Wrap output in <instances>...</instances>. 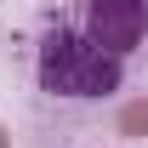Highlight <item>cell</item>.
<instances>
[{
  "label": "cell",
  "mask_w": 148,
  "mask_h": 148,
  "mask_svg": "<svg viewBox=\"0 0 148 148\" xmlns=\"http://www.w3.org/2000/svg\"><path fill=\"white\" fill-rule=\"evenodd\" d=\"M34 80L46 97H63V103H91V97L120 91L125 80V57H114L108 46H97L91 34L80 29H46L34 51Z\"/></svg>",
  "instance_id": "obj_1"
},
{
  "label": "cell",
  "mask_w": 148,
  "mask_h": 148,
  "mask_svg": "<svg viewBox=\"0 0 148 148\" xmlns=\"http://www.w3.org/2000/svg\"><path fill=\"white\" fill-rule=\"evenodd\" d=\"M86 34L114 57L137 51L148 34V0H86Z\"/></svg>",
  "instance_id": "obj_2"
},
{
  "label": "cell",
  "mask_w": 148,
  "mask_h": 148,
  "mask_svg": "<svg viewBox=\"0 0 148 148\" xmlns=\"http://www.w3.org/2000/svg\"><path fill=\"white\" fill-rule=\"evenodd\" d=\"M114 125H120V137L143 143V137H148V97H131L125 108H120V120H114Z\"/></svg>",
  "instance_id": "obj_3"
},
{
  "label": "cell",
  "mask_w": 148,
  "mask_h": 148,
  "mask_svg": "<svg viewBox=\"0 0 148 148\" xmlns=\"http://www.w3.org/2000/svg\"><path fill=\"white\" fill-rule=\"evenodd\" d=\"M0 148H12V125H6V120H0Z\"/></svg>",
  "instance_id": "obj_4"
}]
</instances>
